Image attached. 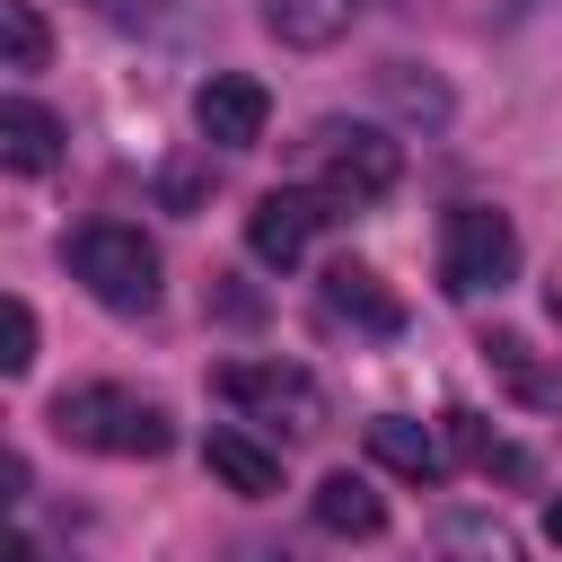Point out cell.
<instances>
[{
    "label": "cell",
    "mask_w": 562,
    "mask_h": 562,
    "mask_svg": "<svg viewBox=\"0 0 562 562\" xmlns=\"http://www.w3.org/2000/svg\"><path fill=\"white\" fill-rule=\"evenodd\" d=\"M53 430L70 448H97V457H167L176 448L167 404L132 395V386H61L53 395Z\"/></svg>",
    "instance_id": "cell-1"
},
{
    "label": "cell",
    "mask_w": 562,
    "mask_h": 562,
    "mask_svg": "<svg viewBox=\"0 0 562 562\" xmlns=\"http://www.w3.org/2000/svg\"><path fill=\"white\" fill-rule=\"evenodd\" d=\"M61 263H70V281H79L97 307H114V316H149V307H158V246H149L140 228H123V220H88V228L61 246Z\"/></svg>",
    "instance_id": "cell-2"
},
{
    "label": "cell",
    "mask_w": 562,
    "mask_h": 562,
    "mask_svg": "<svg viewBox=\"0 0 562 562\" xmlns=\"http://www.w3.org/2000/svg\"><path fill=\"white\" fill-rule=\"evenodd\" d=\"M307 167H316V193H325L334 211H369V202L395 193L404 149H395L378 123H316V132H307Z\"/></svg>",
    "instance_id": "cell-3"
},
{
    "label": "cell",
    "mask_w": 562,
    "mask_h": 562,
    "mask_svg": "<svg viewBox=\"0 0 562 562\" xmlns=\"http://www.w3.org/2000/svg\"><path fill=\"white\" fill-rule=\"evenodd\" d=\"M509 272H518V228H509V211L457 202V211L439 220V290H448V299H492V290H509Z\"/></svg>",
    "instance_id": "cell-4"
},
{
    "label": "cell",
    "mask_w": 562,
    "mask_h": 562,
    "mask_svg": "<svg viewBox=\"0 0 562 562\" xmlns=\"http://www.w3.org/2000/svg\"><path fill=\"white\" fill-rule=\"evenodd\" d=\"M220 395H228L237 413H255L263 430H281V439L325 430V386H316L299 360H228V369H220Z\"/></svg>",
    "instance_id": "cell-5"
},
{
    "label": "cell",
    "mask_w": 562,
    "mask_h": 562,
    "mask_svg": "<svg viewBox=\"0 0 562 562\" xmlns=\"http://www.w3.org/2000/svg\"><path fill=\"white\" fill-rule=\"evenodd\" d=\"M263 123H272L263 79H246V70H211V79H202V97H193V132H202L211 149H255Z\"/></svg>",
    "instance_id": "cell-6"
},
{
    "label": "cell",
    "mask_w": 562,
    "mask_h": 562,
    "mask_svg": "<svg viewBox=\"0 0 562 562\" xmlns=\"http://www.w3.org/2000/svg\"><path fill=\"white\" fill-rule=\"evenodd\" d=\"M316 228H325V193H263L246 211V255L272 263V272H290L316 246Z\"/></svg>",
    "instance_id": "cell-7"
},
{
    "label": "cell",
    "mask_w": 562,
    "mask_h": 562,
    "mask_svg": "<svg viewBox=\"0 0 562 562\" xmlns=\"http://www.w3.org/2000/svg\"><path fill=\"white\" fill-rule=\"evenodd\" d=\"M483 369L509 386V404H527V413H562V351H536L527 334H483Z\"/></svg>",
    "instance_id": "cell-8"
},
{
    "label": "cell",
    "mask_w": 562,
    "mask_h": 562,
    "mask_svg": "<svg viewBox=\"0 0 562 562\" xmlns=\"http://www.w3.org/2000/svg\"><path fill=\"white\" fill-rule=\"evenodd\" d=\"M53 158H61V114L35 105V97H0V167L44 176Z\"/></svg>",
    "instance_id": "cell-9"
},
{
    "label": "cell",
    "mask_w": 562,
    "mask_h": 562,
    "mask_svg": "<svg viewBox=\"0 0 562 562\" xmlns=\"http://www.w3.org/2000/svg\"><path fill=\"white\" fill-rule=\"evenodd\" d=\"M369 457H378L386 474H404V483H439V474H448L439 430H430V422H404V413H378V422H369Z\"/></svg>",
    "instance_id": "cell-10"
},
{
    "label": "cell",
    "mask_w": 562,
    "mask_h": 562,
    "mask_svg": "<svg viewBox=\"0 0 562 562\" xmlns=\"http://www.w3.org/2000/svg\"><path fill=\"white\" fill-rule=\"evenodd\" d=\"M202 465H211L237 501H272V492H281V457H272L263 439H246V430H211V439H202Z\"/></svg>",
    "instance_id": "cell-11"
},
{
    "label": "cell",
    "mask_w": 562,
    "mask_h": 562,
    "mask_svg": "<svg viewBox=\"0 0 562 562\" xmlns=\"http://www.w3.org/2000/svg\"><path fill=\"white\" fill-rule=\"evenodd\" d=\"M351 18H360V0H263V26H272L290 53H325V44H342Z\"/></svg>",
    "instance_id": "cell-12"
},
{
    "label": "cell",
    "mask_w": 562,
    "mask_h": 562,
    "mask_svg": "<svg viewBox=\"0 0 562 562\" xmlns=\"http://www.w3.org/2000/svg\"><path fill=\"white\" fill-rule=\"evenodd\" d=\"M316 527H325V536L369 544V536L386 527V501L369 492V474H351V465H342V474H325V483H316Z\"/></svg>",
    "instance_id": "cell-13"
},
{
    "label": "cell",
    "mask_w": 562,
    "mask_h": 562,
    "mask_svg": "<svg viewBox=\"0 0 562 562\" xmlns=\"http://www.w3.org/2000/svg\"><path fill=\"white\" fill-rule=\"evenodd\" d=\"M325 307H334V316H351L360 334H395V325H404V307L378 290V272H369V263H334V272H325Z\"/></svg>",
    "instance_id": "cell-14"
},
{
    "label": "cell",
    "mask_w": 562,
    "mask_h": 562,
    "mask_svg": "<svg viewBox=\"0 0 562 562\" xmlns=\"http://www.w3.org/2000/svg\"><path fill=\"white\" fill-rule=\"evenodd\" d=\"M53 61V26L35 18V0H0V70H44Z\"/></svg>",
    "instance_id": "cell-15"
},
{
    "label": "cell",
    "mask_w": 562,
    "mask_h": 562,
    "mask_svg": "<svg viewBox=\"0 0 562 562\" xmlns=\"http://www.w3.org/2000/svg\"><path fill=\"white\" fill-rule=\"evenodd\" d=\"M378 97H386L404 123H448V88H439L430 70H413V61H386V70H378Z\"/></svg>",
    "instance_id": "cell-16"
},
{
    "label": "cell",
    "mask_w": 562,
    "mask_h": 562,
    "mask_svg": "<svg viewBox=\"0 0 562 562\" xmlns=\"http://www.w3.org/2000/svg\"><path fill=\"white\" fill-rule=\"evenodd\" d=\"M448 448H457L465 465H483V474H527V448H509L483 413H448Z\"/></svg>",
    "instance_id": "cell-17"
},
{
    "label": "cell",
    "mask_w": 562,
    "mask_h": 562,
    "mask_svg": "<svg viewBox=\"0 0 562 562\" xmlns=\"http://www.w3.org/2000/svg\"><path fill=\"white\" fill-rule=\"evenodd\" d=\"M0 369H9V378L35 369V307H26V299H0Z\"/></svg>",
    "instance_id": "cell-18"
},
{
    "label": "cell",
    "mask_w": 562,
    "mask_h": 562,
    "mask_svg": "<svg viewBox=\"0 0 562 562\" xmlns=\"http://www.w3.org/2000/svg\"><path fill=\"white\" fill-rule=\"evenodd\" d=\"M193 193H202V176H193V167H167V202H176V211H184V202H193Z\"/></svg>",
    "instance_id": "cell-19"
},
{
    "label": "cell",
    "mask_w": 562,
    "mask_h": 562,
    "mask_svg": "<svg viewBox=\"0 0 562 562\" xmlns=\"http://www.w3.org/2000/svg\"><path fill=\"white\" fill-rule=\"evenodd\" d=\"M88 9H105V18H149L158 0H88Z\"/></svg>",
    "instance_id": "cell-20"
},
{
    "label": "cell",
    "mask_w": 562,
    "mask_h": 562,
    "mask_svg": "<svg viewBox=\"0 0 562 562\" xmlns=\"http://www.w3.org/2000/svg\"><path fill=\"white\" fill-rule=\"evenodd\" d=\"M237 562H299V553H272V544H237Z\"/></svg>",
    "instance_id": "cell-21"
},
{
    "label": "cell",
    "mask_w": 562,
    "mask_h": 562,
    "mask_svg": "<svg viewBox=\"0 0 562 562\" xmlns=\"http://www.w3.org/2000/svg\"><path fill=\"white\" fill-rule=\"evenodd\" d=\"M544 536H553V544H562V492H553V501H544Z\"/></svg>",
    "instance_id": "cell-22"
}]
</instances>
